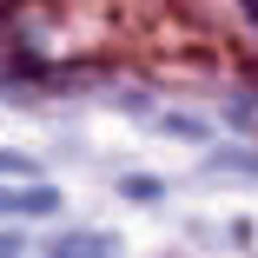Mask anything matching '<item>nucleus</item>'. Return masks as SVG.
<instances>
[{
	"instance_id": "nucleus-1",
	"label": "nucleus",
	"mask_w": 258,
	"mask_h": 258,
	"mask_svg": "<svg viewBox=\"0 0 258 258\" xmlns=\"http://www.w3.org/2000/svg\"><path fill=\"white\" fill-rule=\"evenodd\" d=\"M46 258H119V245L99 238V232H73V238H53V245H46Z\"/></svg>"
},
{
	"instance_id": "nucleus-2",
	"label": "nucleus",
	"mask_w": 258,
	"mask_h": 258,
	"mask_svg": "<svg viewBox=\"0 0 258 258\" xmlns=\"http://www.w3.org/2000/svg\"><path fill=\"white\" fill-rule=\"evenodd\" d=\"M53 205H60V192H46V185H33V192H0V219H7V212H14V219H20V212L40 219V212H53Z\"/></svg>"
},
{
	"instance_id": "nucleus-3",
	"label": "nucleus",
	"mask_w": 258,
	"mask_h": 258,
	"mask_svg": "<svg viewBox=\"0 0 258 258\" xmlns=\"http://www.w3.org/2000/svg\"><path fill=\"white\" fill-rule=\"evenodd\" d=\"M40 166L27 159V152H0V179H33Z\"/></svg>"
},
{
	"instance_id": "nucleus-4",
	"label": "nucleus",
	"mask_w": 258,
	"mask_h": 258,
	"mask_svg": "<svg viewBox=\"0 0 258 258\" xmlns=\"http://www.w3.org/2000/svg\"><path fill=\"white\" fill-rule=\"evenodd\" d=\"M159 133H179V139H205L199 119H159Z\"/></svg>"
},
{
	"instance_id": "nucleus-5",
	"label": "nucleus",
	"mask_w": 258,
	"mask_h": 258,
	"mask_svg": "<svg viewBox=\"0 0 258 258\" xmlns=\"http://www.w3.org/2000/svg\"><path fill=\"white\" fill-rule=\"evenodd\" d=\"M0 258H20V238H0Z\"/></svg>"
}]
</instances>
